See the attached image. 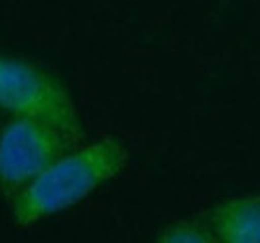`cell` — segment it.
Wrapping results in <instances>:
<instances>
[{"label": "cell", "instance_id": "cell-1", "mask_svg": "<svg viewBox=\"0 0 260 243\" xmlns=\"http://www.w3.org/2000/svg\"><path fill=\"white\" fill-rule=\"evenodd\" d=\"M128 161V148L118 138H100L86 146L72 148L40 172L10 201L12 221L18 227H30L64 212L120 176Z\"/></svg>", "mask_w": 260, "mask_h": 243}, {"label": "cell", "instance_id": "cell-2", "mask_svg": "<svg viewBox=\"0 0 260 243\" xmlns=\"http://www.w3.org/2000/svg\"><path fill=\"white\" fill-rule=\"evenodd\" d=\"M0 112L48 122L78 142L84 140V126L70 92L58 78L28 62L0 56Z\"/></svg>", "mask_w": 260, "mask_h": 243}, {"label": "cell", "instance_id": "cell-3", "mask_svg": "<svg viewBox=\"0 0 260 243\" xmlns=\"http://www.w3.org/2000/svg\"><path fill=\"white\" fill-rule=\"evenodd\" d=\"M80 142L48 122L10 118L0 130V193L8 204Z\"/></svg>", "mask_w": 260, "mask_h": 243}, {"label": "cell", "instance_id": "cell-4", "mask_svg": "<svg viewBox=\"0 0 260 243\" xmlns=\"http://www.w3.org/2000/svg\"><path fill=\"white\" fill-rule=\"evenodd\" d=\"M208 213L218 243H260V193L226 199Z\"/></svg>", "mask_w": 260, "mask_h": 243}, {"label": "cell", "instance_id": "cell-5", "mask_svg": "<svg viewBox=\"0 0 260 243\" xmlns=\"http://www.w3.org/2000/svg\"><path fill=\"white\" fill-rule=\"evenodd\" d=\"M156 239L162 243H218L208 212L180 217L164 225Z\"/></svg>", "mask_w": 260, "mask_h": 243}]
</instances>
